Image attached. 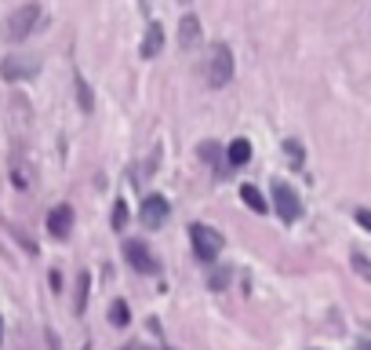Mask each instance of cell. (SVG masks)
<instances>
[{"label":"cell","instance_id":"2e32d148","mask_svg":"<svg viewBox=\"0 0 371 350\" xmlns=\"http://www.w3.org/2000/svg\"><path fill=\"white\" fill-rule=\"evenodd\" d=\"M77 99H80V106H84V109H91V91H88V84H84V81L77 84Z\"/></svg>","mask_w":371,"mask_h":350},{"label":"cell","instance_id":"ffe728a7","mask_svg":"<svg viewBox=\"0 0 371 350\" xmlns=\"http://www.w3.org/2000/svg\"><path fill=\"white\" fill-rule=\"evenodd\" d=\"M353 350H371V343H357V347H353Z\"/></svg>","mask_w":371,"mask_h":350},{"label":"cell","instance_id":"277c9868","mask_svg":"<svg viewBox=\"0 0 371 350\" xmlns=\"http://www.w3.org/2000/svg\"><path fill=\"white\" fill-rule=\"evenodd\" d=\"M0 73H4V81H29V77L40 73V59L37 55H11L0 62Z\"/></svg>","mask_w":371,"mask_h":350},{"label":"cell","instance_id":"4fadbf2b","mask_svg":"<svg viewBox=\"0 0 371 350\" xmlns=\"http://www.w3.org/2000/svg\"><path fill=\"white\" fill-rule=\"evenodd\" d=\"M109 321L117 325V328H124L127 321H132V310H127L124 299H113V303H109Z\"/></svg>","mask_w":371,"mask_h":350},{"label":"cell","instance_id":"ac0fdd59","mask_svg":"<svg viewBox=\"0 0 371 350\" xmlns=\"http://www.w3.org/2000/svg\"><path fill=\"white\" fill-rule=\"evenodd\" d=\"M124 219H127V208L117 204V212H113V227H124Z\"/></svg>","mask_w":371,"mask_h":350},{"label":"cell","instance_id":"52a82bcc","mask_svg":"<svg viewBox=\"0 0 371 350\" xmlns=\"http://www.w3.org/2000/svg\"><path fill=\"white\" fill-rule=\"evenodd\" d=\"M168 197L164 194H150L146 201H142V222H146V227H160V222L168 219Z\"/></svg>","mask_w":371,"mask_h":350},{"label":"cell","instance_id":"7a4b0ae2","mask_svg":"<svg viewBox=\"0 0 371 350\" xmlns=\"http://www.w3.org/2000/svg\"><path fill=\"white\" fill-rule=\"evenodd\" d=\"M37 19H40V8H37V4H22V8H15V11L8 15V22H4L8 40H22L26 33H33Z\"/></svg>","mask_w":371,"mask_h":350},{"label":"cell","instance_id":"5b68a950","mask_svg":"<svg viewBox=\"0 0 371 350\" xmlns=\"http://www.w3.org/2000/svg\"><path fill=\"white\" fill-rule=\"evenodd\" d=\"M273 204H277V215L284 222H295L302 215V201H299V194L287 183H273Z\"/></svg>","mask_w":371,"mask_h":350},{"label":"cell","instance_id":"8fae6325","mask_svg":"<svg viewBox=\"0 0 371 350\" xmlns=\"http://www.w3.org/2000/svg\"><path fill=\"white\" fill-rule=\"evenodd\" d=\"M226 161H230V165H248L251 161V142L248 139H233L230 142V146H226Z\"/></svg>","mask_w":371,"mask_h":350},{"label":"cell","instance_id":"8992f818","mask_svg":"<svg viewBox=\"0 0 371 350\" xmlns=\"http://www.w3.org/2000/svg\"><path fill=\"white\" fill-rule=\"evenodd\" d=\"M124 259L132 263L139 274H153L157 270V259H153V252L142 245V241H124Z\"/></svg>","mask_w":371,"mask_h":350},{"label":"cell","instance_id":"44dd1931","mask_svg":"<svg viewBox=\"0 0 371 350\" xmlns=\"http://www.w3.org/2000/svg\"><path fill=\"white\" fill-rule=\"evenodd\" d=\"M120 350H139V347H135V343H127V347H120Z\"/></svg>","mask_w":371,"mask_h":350},{"label":"cell","instance_id":"e0dca14e","mask_svg":"<svg viewBox=\"0 0 371 350\" xmlns=\"http://www.w3.org/2000/svg\"><path fill=\"white\" fill-rule=\"evenodd\" d=\"M353 266H357V274H364V277H371V263H368L364 256H353Z\"/></svg>","mask_w":371,"mask_h":350},{"label":"cell","instance_id":"7c38bea8","mask_svg":"<svg viewBox=\"0 0 371 350\" xmlns=\"http://www.w3.org/2000/svg\"><path fill=\"white\" fill-rule=\"evenodd\" d=\"M240 197H244V204H248L251 212H259V215L269 208L266 197H262V190H259V186H251V183H248V186H240Z\"/></svg>","mask_w":371,"mask_h":350},{"label":"cell","instance_id":"6da1fadb","mask_svg":"<svg viewBox=\"0 0 371 350\" xmlns=\"http://www.w3.org/2000/svg\"><path fill=\"white\" fill-rule=\"evenodd\" d=\"M233 77V52L226 40H215L212 52H207V62H204V81L207 88H226Z\"/></svg>","mask_w":371,"mask_h":350},{"label":"cell","instance_id":"3957f363","mask_svg":"<svg viewBox=\"0 0 371 350\" xmlns=\"http://www.w3.org/2000/svg\"><path fill=\"white\" fill-rule=\"evenodd\" d=\"M189 241H193V252L204 259V263H212L219 252H222V234L215 227H189Z\"/></svg>","mask_w":371,"mask_h":350},{"label":"cell","instance_id":"30bf717a","mask_svg":"<svg viewBox=\"0 0 371 350\" xmlns=\"http://www.w3.org/2000/svg\"><path fill=\"white\" fill-rule=\"evenodd\" d=\"M200 37V19L197 15H182V22H179V44L182 47H193Z\"/></svg>","mask_w":371,"mask_h":350},{"label":"cell","instance_id":"9a60e30c","mask_svg":"<svg viewBox=\"0 0 371 350\" xmlns=\"http://www.w3.org/2000/svg\"><path fill=\"white\" fill-rule=\"evenodd\" d=\"M226 284H230V270H215V274H212V289L219 292V289H226Z\"/></svg>","mask_w":371,"mask_h":350},{"label":"cell","instance_id":"5bb4252c","mask_svg":"<svg viewBox=\"0 0 371 350\" xmlns=\"http://www.w3.org/2000/svg\"><path fill=\"white\" fill-rule=\"evenodd\" d=\"M77 292H80V296H77V310H84V299H88V277H84V274L77 277Z\"/></svg>","mask_w":371,"mask_h":350},{"label":"cell","instance_id":"ba28073f","mask_svg":"<svg viewBox=\"0 0 371 350\" xmlns=\"http://www.w3.org/2000/svg\"><path fill=\"white\" fill-rule=\"evenodd\" d=\"M47 230L55 237H70L73 234V208L70 204H55L52 212H47Z\"/></svg>","mask_w":371,"mask_h":350},{"label":"cell","instance_id":"d6986e66","mask_svg":"<svg viewBox=\"0 0 371 350\" xmlns=\"http://www.w3.org/2000/svg\"><path fill=\"white\" fill-rule=\"evenodd\" d=\"M357 222H361L364 230H371V208H361V212H357Z\"/></svg>","mask_w":371,"mask_h":350},{"label":"cell","instance_id":"9c48e42d","mask_svg":"<svg viewBox=\"0 0 371 350\" xmlns=\"http://www.w3.org/2000/svg\"><path fill=\"white\" fill-rule=\"evenodd\" d=\"M160 47H164V26H160V22H150L146 40H142V59H157Z\"/></svg>","mask_w":371,"mask_h":350}]
</instances>
